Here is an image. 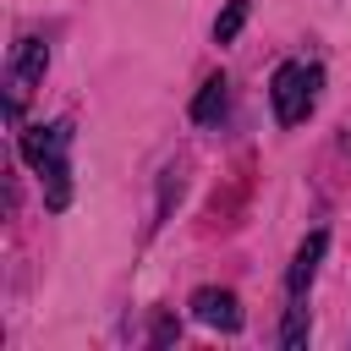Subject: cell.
<instances>
[{
  "label": "cell",
  "mask_w": 351,
  "mask_h": 351,
  "mask_svg": "<svg viewBox=\"0 0 351 351\" xmlns=\"http://www.w3.org/2000/svg\"><path fill=\"white\" fill-rule=\"evenodd\" d=\"M225 88H230L225 77H208V82H203V93L192 99V121H214V115L225 110V99H230Z\"/></svg>",
  "instance_id": "7"
},
{
  "label": "cell",
  "mask_w": 351,
  "mask_h": 351,
  "mask_svg": "<svg viewBox=\"0 0 351 351\" xmlns=\"http://www.w3.org/2000/svg\"><path fill=\"white\" fill-rule=\"evenodd\" d=\"M324 247H329L324 230H313V236L296 247V258H291V269H285V291H291V296H307V285H313V274H318V263H324Z\"/></svg>",
  "instance_id": "5"
},
{
  "label": "cell",
  "mask_w": 351,
  "mask_h": 351,
  "mask_svg": "<svg viewBox=\"0 0 351 351\" xmlns=\"http://www.w3.org/2000/svg\"><path fill=\"white\" fill-rule=\"evenodd\" d=\"M192 313H197V324H208V329H225V335L241 329V302H236V291L203 285V291H192Z\"/></svg>",
  "instance_id": "4"
},
{
  "label": "cell",
  "mask_w": 351,
  "mask_h": 351,
  "mask_svg": "<svg viewBox=\"0 0 351 351\" xmlns=\"http://www.w3.org/2000/svg\"><path fill=\"white\" fill-rule=\"evenodd\" d=\"M44 66H49V49H44L38 38H22L16 55H11V66H5V110H11V121L27 110V99H33V88H38Z\"/></svg>",
  "instance_id": "2"
},
{
  "label": "cell",
  "mask_w": 351,
  "mask_h": 351,
  "mask_svg": "<svg viewBox=\"0 0 351 351\" xmlns=\"http://www.w3.org/2000/svg\"><path fill=\"white\" fill-rule=\"evenodd\" d=\"M302 340H307V296H291V307H285V329H280V346L296 351Z\"/></svg>",
  "instance_id": "8"
},
{
  "label": "cell",
  "mask_w": 351,
  "mask_h": 351,
  "mask_svg": "<svg viewBox=\"0 0 351 351\" xmlns=\"http://www.w3.org/2000/svg\"><path fill=\"white\" fill-rule=\"evenodd\" d=\"M241 22H247V0H225V11L214 16V38H219V44H230V38L241 33Z\"/></svg>",
  "instance_id": "9"
},
{
  "label": "cell",
  "mask_w": 351,
  "mask_h": 351,
  "mask_svg": "<svg viewBox=\"0 0 351 351\" xmlns=\"http://www.w3.org/2000/svg\"><path fill=\"white\" fill-rule=\"evenodd\" d=\"M66 143H71V121L27 126V132H22V159H27L33 170H49L55 159H66Z\"/></svg>",
  "instance_id": "3"
},
{
  "label": "cell",
  "mask_w": 351,
  "mask_h": 351,
  "mask_svg": "<svg viewBox=\"0 0 351 351\" xmlns=\"http://www.w3.org/2000/svg\"><path fill=\"white\" fill-rule=\"evenodd\" d=\"M318 88H324V71L307 66V60H285L269 82V99H274V121L280 126H302L318 104Z\"/></svg>",
  "instance_id": "1"
},
{
  "label": "cell",
  "mask_w": 351,
  "mask_h": 351,
  "mask_svg": "<svg viewBox=\"0 0 351 351\" xmlns=\"http://www.w3.org/2000/svg\"><path fill=\"white\" fill-rule=\"evenodd\" d=\"M44 203H49L55 214L71 203V165H66V159H55V165L44 170Z\"/></svg>",
  "instance_id": "6"
}]
</instances>
